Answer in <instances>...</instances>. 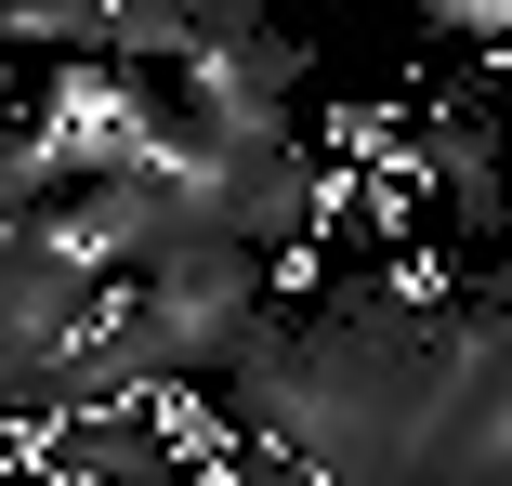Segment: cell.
Returning a JSON list of instances; mask_svg holds the SVG:
<instances>
[{
    "label": "cell",
    "mask_w": 512,
    "mask_h": 486,
    "mask_svg": "<svg viewBox=\"0 0 512 486\" xmlns=\"http://www.w3.org/2000/svg\"><path fill=\"white\" fill-rule=\"evenodd\" d=\"M224 486H329V473H316V460H276V447H237Z\"/></svg>",
    "instance_id": "cell-5"
},
{
    "label": "cell",
    "mask_w": 512,
    "mask_h": 486,
    "mask_svg": "<svg viewBox=\"0 0 512 486\" xmlns=\"http://www.w3.org/2000/svg\"><path fill=\"white\" fill-rule=\"evenodd\" d=\"M434 355H447V316H394V329L302 316L250 342L224 408L250 447L316 460L329 486H434Z\"/></svg>",
    "instance_id": "cell-1"
},
{
    "label": "cell",
    "mask_w": 512,
    "mask_h": 486,
    "mask_svg": "<svg viewBox=\"0 0 512 486\" xmlns=\"http://www.w3.org/2000/svg\"><path fill=\"white\" fill-rule=\"evenodd\" d=\"M486 316H512V237L486 250Z\"/></svg>",
    "instance_id": "cell-6"
},
{
    "label": "cell",
    "mask_w": 512,
    "mask_h": 486,
    "mask_svg": "<svg viewBox=\"0 0 512 486\" xmlns=\"http://www.w3.org/2000/svg\"><path fill=\"white\" fill-rule=\"evenodd\" d=\"M421 171H434V198H447V224L460 237H512V198H499V132H486V106H434L421 119Z\"/></svg>",
    "instance_id": "cell-3"
},
{
    "label": "cell",
    "mask_w": 512,
    "mask_h": 486,
    "mask_svg": "<svg viewBox=\"0 0 512 486\" xmlns=\"http://www.w3.org/2000/svg\"><path fill=\"white\" fill-rule=\"evenodd\" d=\"M434 40H460V53H512V0H407Z\"/></svg>",
    "instance_id": "cell-4"
},
{
    "label": "cell",
    "mask_w": 512,
    "mask_h": 486,
    "mask_svg": "<svg viewBox=\"0 0 512 486\" xmlns=\"http://www.w3.org/2000/svg\"><path fill=\"white\" fill-rule=\"evenodd\" d=\"M302 79H316V40H302V27H250V40H211V53H197L171 106L197 132H289V92Z\"/></svg>",
    "instance_id": "cell-2"
}]
</instances>
